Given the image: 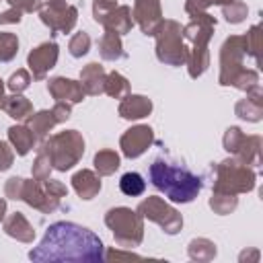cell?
<instances>
[{
    "instance_id": "cell-2",
    "label": "cell",
    "mask_w": 263,
    "mask_h": 263,
    "mask_svg": "<svg viewBox=\"0 0 263 263\" xmlns=\"http://www.w3.org/2000/svg\"><path fill=\"white\" fill-rule=\"evenodd\" d=\"M150 177H152V183L160 191H164L173 201H191L201 189V181L195 175L183 168H175L162 160L152 164Z\"/></svg>"
},
{
    "instance_id": "cell-1",
    "label": "cell",
    "mask_w": 263,
    "mask_h": 263,
    "mask_svg": "<svg viewBox=\"0 0 263 263\" xmlns=\"http://www.w3.org/2000/svg\"><path fill=\"white\" fill-rule=\"evenodd\" d=\"M70 247H88V249H99L101 251V242L84 228L68 224V222H60L53 224L43 242L39 245L37 251H31L29 257L43 261V259H62V261H72V253Z\"/></svg>"
},
{
    "instance_id": "cell-3",
    "label": "cell",
    "mask_w": 263,
    "mask_h": 263,
    "mask_svg": "<svg viewBox=\"0 0 263 263\" xmlns=\"http://www.w3.org/2000/svg\"><path fill=\"white\" fill-rule=\"evenodd\" d=\"M119 187L125 195H140L144 191V181L138 173H125L119 181Z\"/></svg>"
}]
</instances>
